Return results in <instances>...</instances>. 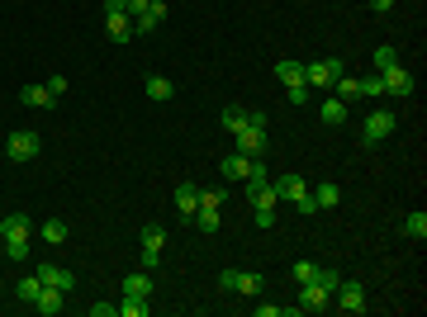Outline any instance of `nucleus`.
<instances>
[{"label": "nucleus", "instance_id": "14", "mask_svg": "<svg viewBox=\"0 0 427 317\" xmlns=\"http://www.w3.org/2000/svg\"><path fill=\"white\" fill-rule=\"evenodd\" d=\"M318 119H323L328 128H342V124H347V104H342L337 95H332V100H323V109H318Z\"/></svg>", "mask_w": 427, "mask_h": 317}, {"label": "nucleus", "instance_id": "9", "mask_svg": "<svg viewBox=\"0 0 427 317\" xmlns=\"http://www.w3.org/2000/svg\"><path fill=\"white\" fill-rule=\"evenodd\" d=\"M38 280H43V285L67 289V294L76 289V275H72V270H62V265H43V261H38Z\"/></svg>", "mask_w": 427, "mask_h": 317}, {"label": "nucleus", "instance_id": "30", "mask_svg": "<svg viewBox=\"0 0 427 317\" xmlns=\"http://www.w3.org/2000/svg\"><path fill=\"white\" fill-rule=\"evenodd\" d=\"M38 289H43V280L33 275V280H19V285H15V294H19L24 303H33V299H38Z\"/></svg>", "mask_w": 427, "mask_h": 317}, {"label": "nucleus", "instance_id": "38", "mask_svg": "<svg viewBox=\"0 0 427 317\" xmlns=\"http://www.w3.org/2000/svg\"><path fill=\"white\" fill-rule=\"evenodd\" d=\"M200 204H209V208H223V190H200Z\"/></svg>", "mask_w": 427, "mask_h": 317}, {"label": "nucleus", "instance_id": "27", "mask_svg": "<svg viewBox=\"0 0 427 317\" xmlns=\"http://www.w3.org/2000/svg\"><path fill=\"white\" fill-rule=\"evenodd\" d=\"M337 199H342V190H337V185H318V190H314V204L318 208H332Z\"/></svg>", "mask_w": 427, "mask_h": 317}, {"label": "nucleus", "instance_id": "5", "mask_svg": "<svg viewBox=\"0 0 427 317\" xmlns=\"http://www.w3.org/2000/svg\"><path fill=\"white\" fill-rule=\"evenodd\" d=\"M323 308H332V289H323L318 280L300 285V313H323Z\"/></svg>", "mask_w": 427, "mask_h": 317}, {"label": "nucleus", "instance_id": "34", "mask_svg": "<svg viewBox=\"0 0 427 317\" xmlns=\"http://www.w3.org/2000/svg\"><path fill=\"white\" fill-rule=\"evenodd\" d=\"M285 100H290V104H304V100H309V85H285Z\"/></svg>", "mask_w": 427, "mask_h": 317}, {"label": "nucleus", "instance_id": "10", "mask_svg": "<svg viewBox=\"0 0 427 317\" xmlns=\"http://www.w3.org/2000/svg\"><path fill=\"white\" fill-rule=\"evenodd\" d=\"M105 29H110V38H114V43H128V38H133V15L114 10V15H105Z\"/></svg>", "mask_w": 427, "mask_h": 317}, {"label": "nucleus", "instance_id": "35", "mask_svg": "<svg viewBox=\"0 0 427 317\" xmlns=\"http://www.w3.org/2000/svg\"><path fill=\"white\" fill-rule=\"evenodd\" d=\"M314 275H318V265H314V261H300V265H295V280H300V285H309Z\"/></svg>", "mask_w": 427, "mask_h": 317}, {"label": "nucleus", "instance_id": "18", "mask_svg": "<svg viewBox=\"0 0 427 317\" xmlns=\"http://www.w3.org/2000/svg\"><path fill=\"white\" fill-rule=\"evenodd\" d=\"M247 166H252V157H242V152L223 157V175H228V180H247Z\"/></svg>", "mask_w": 427, "mask_h": 317}, {"label": "nucleus", "instance_id": "39", "mask_svg": "<svg viewBox=\"0 0 427 317\" xmlns=\"http://www.w3.org/2000/svg\"><path fill=\"white\" fill-rule=\"evenodd\" d=\"M323 66H328V76L337 80V76H347V66H342V57H323Z\"/></svg>", "mask_w": 427, "mask_h": 317}, {"label": "nucleus", "instance_id": "15", "mask_svg": "<svg viewBox=\"0 0 427 317\" xmlns=\"http://www.w3.org/2000/svg\"><path fill=\"white\" fill-rule=\"evenodd\" d=\"M275 194H280V199H290V204H295V199H300V194H309V185H304V175H280V180H275Z\"/></svg>", "mask_w": 427, "mask_h": 317}, {"label": "nucleus", "instance_id": "23", "mask_svg": "<svg viewBox=\"0 0 427 317\" xmlns=\"http://www.w3.org/2000/svg\"><path fill=\"white\" fill-rule=\"evenodd\" d=\"M275 76H280L285 85H300V80H304V66L300 62H275Z\"/></svg>", "mask_w": 427, "mask_h": 317}, {"label": "nucleus", "instance_id": "25", "mask_svg": "<svg viewBox=\"0 0 427 317\" xmlns=\"http://www.w3.org/2000/svg\"><path fill=\"white\" fill-rule=\"evenodd\" d=\"M43 241H52V246H57V241H67V222L62 218H47L43 222Z\"/></svg>", "mask_w": 427, "mask_h": 317}, {"label": "nucleus", "instance_id": "20", "mask_svg": "<svg viewBox=\"0 0 427 317\" xmlns=\"http://www.w3.org/2000/svg\"><path fill=\"white\" fill-rule=\"evenodd\" d=\"M195 227H200V232H219V208L200 204V208H195Z\"/></svg>", "mask_w": 427, "mask_h": 317}, {"label": "nucleus", "instance_id": "29", "mask_svg": "<svg viewBox=\"0 0 427 317\" xmlns=\"http://www.w3.org/2000/svg\"><path fill=\"white\" fill-rule=\"evenodd\" d=\"M5 256L10 261H29V237H10L5 241Z\"/></svg>", "mask_w": 427, "mask_h": 317}, {"label": "nucleus", "instance_id": "2", "mask_svg": "<svg viewBox=\"0 0 427 317\" xmlns=\"http://www.w3.org/2000/svg\"><path fill=\"white\" fill-rule=\"evenodd\" d=\"M5 157L10 161H33L38 157V133H33V128H15L10 143H5Z\"/></svg>", "mask_w": 427, "mask_h": 317}, {"label": "nucleus", "instance_id": "3", "mask_svg": "<svg viewBox=\"0 0 427 317\" xmlns=\"http://www.w3.org/2000/svg\"><path fill=\"white\" fill-rule=\"evenodd\" d=\"M394 114H385V109H375V114H365V128H361V143L365 147H375V143H385L389 133H394Z\"/></svg>", "mask_w": 427, "mask_h": 317}, {"label": "nucleus", "instance_id": "11", "mask_svg": "<svg viewBox=\"0 0 427 317\" xmlns=\"http://www.w3.org/2000/svg\"><path fill=\"white\" fill-rule=\"evenodd\" d=\"M124 294H133V299H152V270H133V275H124Z\"/></svg>", "mask_w": 427, "mask_h": 317}, {"label": "nucleus", "instance_id": "37", "mask_svg": "<svg viewBox=\"0 0 427 317\" xmlns=\"http://www.w3.org/2000/svg\"><path fill=\"white\" fill-rule=\"evenodd\" d=\"M295 208H300V218H309V213H318L314 194H300V199H295Z\"/></svg>", "mask_w": 427, "mask_h": 317}, {"label": "nucleus", "instance_id": "8", "mask_svg": "<svg viewBox=\"0 0 427 317\" xmlns=\"http://www.w3.org/2000/svg\"><path fill=\"white\" fill-rule=\"evenodd\" d=\"M62 303H67V289L43 285V289H38V299H33V308H38L43 317H52V313H62Z\"/></svg>", "mask_w": 427, "mask_h": 317}, {"label": "nucleus", "instance_id": "31", "mask_svg": "<svg viewBox=\"0 0 427 317\" xmlns=\"http://www.w3.org/2000/svg\"><path fill=\"white\" fill-rule=\"evenodd\" d=\"M242 124H247V109H237V104H228V109H223V128H228V133H237Z\"/></svg>", "mask_w": 427, "mask_h": 317}, {"label": "nucleus", "instance_id": "24", "mask_svg": "<svg viewBox=\"0 0 427 317\" xmlns=\"http://www.w3.org/2000/svg\"><path fill=\"white\" fill-rule=\"evenodd\" d=\"M142 246H147V251H161V246H166V227H157V222L142 227Z\"/></svg>", "mask_w": 427, "mask_h": 317}, {"label": "nucleus", "instance_id": "4", "mask_svg": "<svg viewBox=\"0 0 427 317\" xmlns=\"http://www.w3.org/2000/svg\"><path fill=\"white\" fill-rule=\"evenodd\" d=\"M332 299H337V308H342V313H365V289L356 285V280H337Z\"/></svg>", "mask_w": 427, "mask_h": 317}, {"label": "nucleus", "instance_id": "40", "mask_svg": "<svg viewBox=\"0 0 427 317\" xmlns=\"http://www.w3.org/2000/svg\"><path fill=\"white\" fill-rule=\"evenodd\" d=\"M147 5H152V0H124V15H142Z\"/></svg>", "mask_w": 427, "mask_h": 317}, {"label": "nucleus", "instance_id": "36", "mask_svg": "<svg viewBox=\"0 0 427 317\" xmlns=\"http://www.w3.org/2000/svg\"><path fill=\"white\" fill-rule=\"evenodd\" d=\"M252 213H256V227H275V208L261 204V208H252Z\"/></svg>", "mask_w": 427, "mask_h": 317}, {"label": "nucleus", "instance_id": "33", "mask_svg": "<svg viewBox=\"0 0 427 317\" xmlns=\"http://www.w3.org/2000/svg\"><path fill=\"white\" fill-rule=\"evenodd\" d=\"M314 280H318L323 289H337V280H342V275H337L332 265H318V275H314Z\"/></svg>", "mask_w": 427, "mask_h": 317}, {"label": "nucleus", "instance_id": "43", "mask_svg": "<svg viewBox=\"0 0 427 317\" xmlns=\"http://www.w3.org/2000/svg\"><path fill=\"white\" fill-rule=\"evenodd\" d=\"M370 10H375V15H389V10H394V0H370Z\"/></svg>", "mask_w": 427, "mask_h": 317}, {"label": "nucleus", "instance_id": "17", "mask_svg": "<svg viewBox=\"0 0 427 317\" xmlns=\"http://www.w3.org/2000/svg\"><path fill=\"white\" fill-rule=\"evenodd\" d=\"M176 208H181L186 218H195V208H200V185H181V190H176Z\"/></svg>", "mask_w": 427, "mask_h": 317}, {"label": "nucleus", "instance_id": "19", "mask_svg": "<svg viewBox=\"0 0 427 317\" xmlns=\"http://www.w3.org/2000/svg\"><path fill=\"white\" fill-rule=\"evenodd\" d=\"M332 85H337V100H342V104H351V100H361V80H356V76H337Z\"/></svg>", "mask_w": 427, "mask_h": 317}, {"label": "nucleus", "instance_id": "16", "mask_svg": "<svg viewBox=\"0 0 427 317\" xmlns=\"http://www.w3.org/2000/svg\"><path fill=\"white\" fill-rule=\"evenodd\" d=\"M142 90H147V100H157V104H161V100L176 95V80L171 76H147V85H142Z\"/></svg>", "mask_w": 427, "mask_h": 317}, {"label": "nucleus", "instance_id": "6", "mask_svg": "<svg viewBox=\"0 0 427 317\" xmlns=\"http://www.w3.org/2000/svg\"><path fill=\"white\" fill-rule=\"evenodd\" d=\"M233 138H237V152H242V157H261V152H266V128L242 124Z\"/></svg>", "mask_w": 427, "mask_h": 317}, {"label": "nucleus", "instance_id": "21", "mask_svg": "<svg viewBox=\"0 0 427 317\" xmlns=\"http://www.w3.org/2000/svg\"><path fill=\"white\" fill-rule=\"evenodd\" d=\"M404 232H409V237H418V241L427 237V213H423V208H413L409 218H404Z\"/></svg>", "mask_w": 427, "mask_h": 317}, {"label": "nucleus", "instance_id": "1", "mask_svg": "<svg viewBox=\"0 0 427 317\" xmlns=\"http://www.w3.org/2000/svg\"><path fill=\"white\" fill-rule=\"evenodd\" d=\"M219 289H223V294H247V299H256L266 285H261V275H247V270H223Z\"/></svg>", "mask_w": 427, "mask_h": 317}, {"label": "nucleus", "instance_id": "7", "mask_svg": "<svg viewBox=\"0 0 427 317\" xmlns=\"http://www.w3.org/2000/svg\"><path fill=\"white\" fill-rule=\"evenodd\" d=\"M380 80H385L389 95H413V71L409 66H389V71H380Z\"/></svg>", "mask_w": 427, "mask_h": 317}, {"label": "nucleus", "instance_id": "22", "mask_svg": "<svg viewBox=\"0 0 427 317\" xmlns=\"http://www.w3.org/2000/svg\"><path fill=\"white\" fill-rule=\"evenodd\" d=\"M304 85H332L328 66H323V62H309V66H304Z\"/></svg>", "mask_w": 427, "mask_h": 317}, {"label": "nucleus", "instance_id": "13", "mask_svg": "<svg viewBox=\"0 0 427 317\" xmlns=\"http://www.w3.org/2000/svg\"><path fill=\"white\" fill-rule=\"evenodd\" d=\"M33 232V222L24 218V213H5V218H0V237L10 241V237H29Z\"/></svg>", "mask_w": 427, "mask_h": 317}, {"label": "nucleus", "instance_id": "32", "mask_svg": "<svg viewBox=\"0 0 427 317\" xmlns=\"http://www.w3.org/2000/svg\"><path fill=\"white\" fill-rule=\"evenodd\" d=\"M375 95H385V80H380V71L361 80V100H375Z\"/></svg>", "mask_w": 427, "mask_h": 317}, {"label": "nucleus", "instance_id": "42", "mask_svg": "<svg viewBox=\"0 0 427 317\" xmlns=\"http://www.w3.org/2000/svg\"><path fill=\"white\" fill-rule=\"evenodd\" d=\"M91 313H95V317H114V313H119V303H95Z\"/></svg>", "mask_w": 427, "mask_h": 317}, {"label": "nucleus", "instance_id": "12", "mask_svg": "<svg viewBox=\"0 0 427 317\" xmlns=\"http://www.w3.org/2000/svg\"><path fill=\"white\" fill-rule=\"evenodd\" d=\"M19 100H24L29 109H52V104H57V95H52L47 85H24V90H19Z\"/></svg>", "mask_w": 427, "mask_h": 317}, {"label": "nucleus", "instance_id": "26", "mask_svg": "<svg viewBox=\"0 0 427 317\" xmlns=\"http://www.w3.org/2000/svg\"><path fill=\"white\" fill-rule=\"evenodd\" d=\"M389 66H399V52L389 48V43H380L375 48V71H389Z\"/></svg>", "mask_w": 427, "mask_h": 317}, {"label": "nucleus", "instance_id": "41", "mask_svg": "<svg viewBox=\"0 0 427 317\" xmlns=\"http://www.w3.org/2000/svg\"><path fill=\"white\" fill-rule=\"evenodd\" d=\"M43 85H47V90H52V95H62V90H67V76H47Z\"/></svg>", "mask_w": 427, "mask_h": 317}, {"label": "nucleus", "instance_id": "28", "mask_svg": "<svg viewBox=\"0 0 427 317\" xmlns=\"http://www.w3.org/2000/svg\"><path fill=\"white\" fill-rule=\"evenodd\" d=\"M119 313H124V317H147V299H133V294H124Z\"/></svg>", "mask_w": 427, "mask_h": 317}]
</instances>
